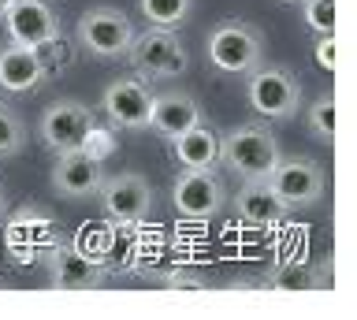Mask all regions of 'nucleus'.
<instances>
[{
    "label": "nucleus",
    "instance_id": "obj_4",
    "mask_svg": "<svg viewBox=\"0 0 357 320\" xmlns=\"http://www.w3.org/2000/svg\"><path fill=\"white\" fill-rule=\"evenodd\" d=\"M208 63L223 75H250L257 63H264V34L253 23L227 19L212 26L208 34Z\"/></svg>",
    "mask_w": 357,
    "mask_h": 320
},
{
    "label": "nucleus",
    "instance_id": "obj_18",
    "mask_svg": "<svg viewBox=\"0 0 357 320\" xmlns=\"http://www.w3.org/2000/svg\"><path fill=\"white\" fill-rule=\"evenodd\" d=\"M138 8L149 19V26H164V30L183 26L190 15V0H138Z\"/></svg>",
    "mask_w": 357,
    "mask_h": 320
},
{
    "label": "nucleus",
    "instance_id": "obj_5",
    "mask_svg": "<svg viewBox=\"0 0 357 320\" xmlns=\"http://www.w3.org/2000/svg\"><path fill=\"white\" fill-rule=\"evenodd\" d=\"M172 201H175V213L183 220H205L220 216L223 205H227V186L212 168H183L178 179L172 183Z\"/></svg>",
    "mask_w": 357,
    "mask_h": 320
},
{
    "label": "nucleus",
    "instance_id": "obj_11",
    "mask_svg": "<svg viewBox=\"0 0 357 320\" xmlns=\"http://www.w3.org/2000/svg\"><path fill=\"white\" fill-rule=\"evenodd\" d=\"M149 108H153V90L142 79H116L100 97V112L119 130H145L149 127Z\"/></svg>",
    "mask_w": 357,
    "mask_h": 320
},
{
    "label": "nucleus",
    "instance_id": "obj_13",
    "mask_svg": "<svg viewBox=\"0 0 357 320\" xmlns=\"http://www.w3.org/2000/svg\"><path fill=\"white\" fill-rule=\"evenodd\" d=\"M49 280L52 287H63V291H89V287L105 283V268L78 242H56L49 257Z\"/></svg>",
    "mask_w": 357,
    "mask_h": 320
},
{
    "label": "nucleus",
    "instance_id": "obj_7",
    "mask_svg": "<svg viewBox=\"0 0 357 320\" xmlns=\"http://www.w3.org/2000/svg\"><path fill=\"white\" fill-rule=\"evenodd\" d=\"M264 183L287 208H309L324 197V168L312 157H279Z\"/></svg>",
    "mask_w": 357,
    "mask_h": 320
},
{
    "label": "nucleus",
    "instance_id": "obj_20",
    "mask_svg": "<svg viewBox=\"0 0 357 320\" xmlns=\"http://www.w3.org/2000/svg\"><path fill=\"white\" fill-rule=\"evenodd\" d=\"M309 130L317 135V142H324V146L335 142V97L331 93H320L317 101L309 105Z\"/></svg>",
    "mask_w": 357,
    "mask_h": 320
},
{
    "label": "nucleus",
    "instance_id": "obj_15",
    "mask_svg": "<svg viewBox=\"0 0 357 320\" xmlns=\"http://www.w3.org/2000/svg\"><path fill=\"white\" fill-rule=\"evenodd\" d=\"M231 205H234V216H238L245 227H275V224H283V216L290 213L264 179L242 183L238 194L231 197Z\"/></svg>",
    "mask_w": 357,
    "mask_h": 320
},
{
    "label": "nucleus",
    "instance_id": "obj_17",
    "mask_svg": "<svg viewBox=\"0 0 357 320\" xmlns=\"http://www.w3.org/2000/svg\"><path fill=\"white\" fill-rule=\"evenodd\" d=\"M172 153L178 160V168H216L220 164V135L205 123L183 130L178 138H172Z\"/></svg>",
    "mask_w": 357,
    "mask_h": 320
},
{
    "label": "nucleus",
    "instance_id": "obj_21",
    "mask_svg": "<svg viewBox=\"0 0 357 320\" xmlns=\"http://www.w3.org/2000/svg\"><path fill=\"white\" fill-rule=\"evenodd\" d=\"M22 146H26V127H22V119L11 108L0 105V160L22 153Z\"/></svg>",
    "mask_w": 357,
    "mask_h": 320
},
{
    "label": "nucleus",
    "instance_id": "obj_24",
    "mask_svg": "<svg viewBox=\"0 0 357 320\" xmlns=\"http://www.w3.org/2000/svg\"><path fill=\"white\" fill-rule=\"evenodd\" d=\"M112 149H116V142H112V135L105 127H93V130H89V138L82 142V153H89L93 160H105Z\"/></svg>",
    "mask_w": 357,
    "mask_h": 320
},
{
    "label": "nucleus",
    "instance_id": "obj_27",
    "mask_svg": "<svg viewBox=\"0 0 357 320\" xmlns=\"http://www.w3.org/2000/svg\"><path fill=\"white\" fill-rule=\"evenodd\" d=\"M0 213H4V190H0Z\"/></svg>",
    "mask_w": 357,
    "mask_h": 320
},
{
    "label": "nucleus",
    "instance_id": "obj_26",
    "mask_svg": "<svg viewBox=\"0 0 357 320\" xmlns=\"http://www.w3.org/2000/svg\"><path fill=\"white\" fill-rule=\"evenodd\" d=\"M8 4H11V0H0V15H4V12H8Z\"/></svg>",
    "mask_w": 357,
    "mask_h": 320
},
{
    "label": "nucleus",
    "instance_id": "obj_3",
    "mask_svg": "<svg viewBox=\"0 0 357 320\" xmlns=\"http://www.w3.org/2000/svg\"><path fill=\"white\" fill-rule=\"evenodd\" d=\"M127 63L142 82H164V79H178L190 68V56L183 41L175 38V30L149 26L145 34H134L127 49Z\"/></svg>",
    "mask_w": 357,
    "mask_h": 320
},
{
    "label": "nucleus",
    "instance_id": "obj_19",
    "mask_svg": "<svg viewBox=\"0 0 357 320\" xmlns=\"http://www.w3.org/2000/svg\"><path fill=\"white\" fill-rule=\"evenodd\" d=\"M268 287H275V291H312V287H324V275L317 268H309V264L294 261L268 275Z\"/></svg>",
    "mask_w": 357,
    "mask_h": 320
},
{
    "label": "nucleus",
    "instance_id": "obj_22",
    "mask_svg": "<svg viewBox=\"0 0 357 320\" xmlns=\"http://www.w3.org/2000/svg\"><path fill=\"white\" fill-rule=\"evenodd\" d=\"M301 4V19L312 34H335V0H298Z\"/></svg>",
    "mask_w": 357,
    "mask_h": 320
},
{
    "label": "nucleus",
    "instance_id": "obj_8",
    "mask_svg": "<svg viewBox=\"0 0 357 320\" xmlns=\"http://www.w3.org/2000/svg\"><path fill=\"white\" fill-rule=\"evenodd\" d=\"M93 127H97L93 108L67 97V101H52V105L41 112L38 135H41V142H45V149H52V153H71V149H82V142L89 138V130H93Z\"/></svg>",
    "mask_w": 357,
    "mask_h": 320
},
{
    "label": "nucleus",
    "instance_id": "obj_10",
    "mask_svg": "<svg viewBox=\"0 0 357 320\" xmlns=\"http://www.w3.org/2000/svg\"><path fill=\"white\" fill-rule=\"evenodd\" d=\"M4 26H8V45H22V49H38L63 34L60 19L45 0H11L4 12Z\"/></svg>",
    "mask_w": 357,
    "mask_h": 320
},
{
    "label": "nucleus",
    "instance_id": "obj_23",
    "mask_svg": "<svg viewBox=\"0 0 357 320\" xmlns=\"http://www.w3.org/2000/svg\"><path fill=\"white\" fill-rule=\"evenodd\" d=\"M33 52H38V60H41L45 75L60 71V68H67V63L75 60V52H71V45L63 41V34H60V38H52V41H45V45H38Z\"/></svg>",
    "mask_w": 357,
    "mask_h": 320
},
{
    "label": "nucleus",
    "instance_id": "obj_9",
    "mask_svg": "<svg viewBox=\"0 0 357 320\" xmlns=\"http://www.w3.org/2000/svg\"><path fill=\"white\" fill-rule=\"evenodd\" d=\"M97 197H100L105 216L123 224V227L142 224V220L153 213V186L138 172H119V175H112V179H105Z\"/></svg>",
    "mask_w": 357,
    "mask_h": 320
},
{
    "label": "nucleus",
    "instance_id": "obj_6",
    "mask_svg": "<svg viewBox=\"0 0 357 320\" xmlns=\"http://www.w3.org/2000/svg\"><path fill=\"white\" fill-rule=\"evenodd\" d=\"M78 45L86 52H93L100 60H123L134 41V26L127 12L119 8H89V12L78 19Z\"/></svg>",
    "mask_w": 357,
    "mask_h": 320
},
{
    "label": "nucleus",
    "instance_id": "obj_1",
    "mask_svg": "<svg viewBox=\"0 0 357 320\" xmlns=\"http://www.w3.org/2000/svg\"><path fill=\"white\" fill-rule=\"evenodd\" d=\"M279 138L261 123H242L220 135V164L242 183L268 179V172L279 164Z\"/></svg>",
    "mask_w": 357,
    "mask_h": 320
},
{
    "label": "nucleus",
    "instance_id": "obj_12",
    "mask_svg": "<svg viewBox=\"0 0 357 320\" xmlns=\"http://www.w3.org/2000/svg\"><path fill=\"white\" fill-rule=\"evenodd\" d=\"M49 183H52V190L60 194V197L86 201V197H97L100 183H105V168H100V160H93V157H89V153H82V149L56 153V164H52Z\"/></svg>",
    "mask_w": 357,
    "mask_h": 320
},
{
    "label": "nucleus",
    "instance_id": "obj_14",
    "mask_svg": "<svg viewBox=\"0 0 357 320\" xmlns=\"http://www.w3.org/2000/svg\"><path fill=\"white\" fill-rule=\"evenodd\" d=\"M205 123V116H201V105L194 101L190 93L183 90H167V93H156L153 97V108H149V127L156 130L160 138H178L183 130Z\"/></svg>",
    "mask_w": 357,
    "mask_h": 320
},
{
    "label": "nucleus",
    "instance_id": "obj_16",
    "mask_svg": "<svg viewBox=\"0 0 357 320\" xmlns=\"http://www.w3.org/2000/svg\"><path fill=\"white\" fill-rule=\"evenodd\" d=\"M45 82V68L33 49L4 45L0 49V90L8 93H30Z\"/></svg>",
    "mask_w": 357,
    "mask_h": 320
},
{
    "label": "nucleus",
    "instance_id": "obj_25",
    "mask_svg": "<svg viewBox=\"0 0 357 320\" xmlns=\"http://www.w3.org/2000/svg\"><path fill=\"white\" fill-rule=\"evenodd\" d=\"M317 63L324 71H335V34H324L317 41Z\"/></svg>",
    "mask_w": 357,
    "mask_h": 320
},
{
    "label": "nucleus",
    "instance_id": "obj_2",
    "mask_svg": "<svg viewBox=\"0 0 357 320\" xmlns=\"http://www.w3.org/2000/svg\"><path fill=\"white\" fill-rule=\"evenodd\" d=\"M245 79V101L264 119H294L301 108V79L283 63H257Z\"/></svg>",
    "mask_w": 357,
    "mask_h": 320
}]
</instances>
